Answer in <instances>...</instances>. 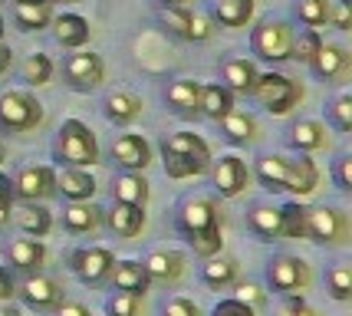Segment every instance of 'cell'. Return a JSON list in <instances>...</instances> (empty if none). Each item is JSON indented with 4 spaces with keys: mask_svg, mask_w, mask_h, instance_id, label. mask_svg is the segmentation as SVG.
I'll return each instance as SVG.
<instances>
[{
    "mask_svg": "<svg viewBox=\"0 0 352 316\" xmlns=\"http://www.w3.org/2000/svg\"><path fill=\"white\" fill-rule=\"evenodd\" d=\"M112 158H116V165L122 168V171H145V168L152 165L155 151H152V142L145 136H138V132H125L112 142Z\"/></svg>",
    "mask_w": 352,
    "mask_h": 316,
    "instance_id": "cell-15",
    "label": "cell"
},
{
    "mask_svg": "<svg viewBox=\"0 0 352 316\" xmlns=\"http://www.w3.org/2000/svg\"><path fill=\"white\" fill-rule=\"evenodd\" d=\"M112 198L122 201V204L145 208L148 204V181L142 178V171H125V175L112 181Z\"/></svg>",
    "mask_w": 352,
    "mask_h": 316,
    "instance_id": "cell-33",
    "label": "cell"
},
{
    "mask_svg": "<svg viewBox=\"0 0 352 316\" xmlns=\"http://www.w3.org/2000/svg\"><path fill=\"white\" fill-rule=\"evenodd\" d=\"M14 293H16V286H14V280H10V271L0 267V303H10Z\"/></svg>",
    "mask_w": 352,
    "mask_h": 316,
    "instance_id": "cell-53",
    "label": "cell"
},
{
    "mask_svg": "<svg viewBox=\"0 0 352 316\" xmlns=\"http://www.w3.org/2000/svg\"><path fill=\"white\" fill-rule=\"evenodd\" d=\"M56 191H63L69 201H92L96 178L89 175V168H63L56 171Z\"/></svg>",
    "mask_w": 352,
    "mask_h": 316,
    "instance_id": "cell-29",
    "label": "cell"
},
{
    "mask_svg": "<svg viewBox=\"0 0 352 316\" xmlns=\"http://www.w3.org/2000/svg\"><path fill=\"white\" fill-rule=\"evenodd\" d=\"M276 316H322L320 310H313L309 303H303V297H283Z\"/></svg>",
    "mask_w": 352,
    "mask_h": 316,
    "instance_id": "cell-49",
    "label": "cell"
},
{
    "mask_svg": "<svg viewBox=\"0 0 352 316\" xmlns=\"http://www.w3.org/2000/svg\"><path fill=\"white\" fill-rule=\"evenodd\" d=\"M211 178H214V191L221 198H237L247 191L254 175H250V168L241 155H221L217 165L211 168Z\"/></svg>",
    "mask_w": 352,
    "mask_h": 316,
    "instance_id": "cell-13",
    "label": "cell"
},
{
    "mask_svg": "<svg viewBox=\"0 0 352 316\" xmlns=\"http://www.w3.org/2000/svg\"><path fill=\"white\" fill-rule=\"evenodd\" d=\"M142 267L148 273V280L152 284H168L175 286L178 280L184 277L188 271V257L182 251H168V247H162V251H152V254L142 260Z\"/></svg>",
    "mask_w": 352,
    "mask_h": 316,
    "instance_id": "cell-16",
    "label": "cell"
},
{
    "mask_svg": "<svg viewBox=\"0 0 352 316\" xmlns=\"http://www.w3.org/2000/svg\"><path fill=\"white\" fill-rule=\"evenodd\" d=\"M10 63H14V53H10V46L7 43H0V76L10 70Z\"/></svg>",
    "mask_w": 352,
    "mask_h": 316,
    "instance_id": "cell-55",
    "label": "cell"
},
{
    "mask_svg": "<svg viewBox=\"0 0 352 316\" xmlns=\"http://www.w3.org/2000/svg\"><path fill=\"white\" fill-rule=\"evenodd\" d=\"M7 257H10V264H14L16 271L33 273L46 264V247L40 244V238H16L7 247Z\"/></svg>",
    "mask_w": 352,
    "mask_h": 316,
    "instance_id": "cell-31",
    "label": "cell"
},
{
    "mask_svg": "<svg viewBox=\"0 0 352 316\" xmlns=\"http://www.w3.org/2000/svg\"><path fill=\"white\" fill-rule=\"evenodd\" d=\"M293 14L307 30L320 33L322 27H329V0H296Z\"/></svg>",
    "mask_w": 352,
    "mask_h": 316,
    "instance_id": "cell-38",
    "label": "cell"
},
{
    "mask_svg": "<svg viewBox=\"0 0 352 316\" xmlns=\"http://www.w3.org/2000/svg\"><path fill=\"white\" fill-rule=\"evenodd\" d=\"M106 224H109V231H112L116 238L132 241V238H138V234L145 231V208H135V204H122V201H116V204L106 211Z\"/></svg>",
    "mask_w": 352,
    "mask_h": 316,
    "instance_id": "cell-21",
    "label": "cell"
},
{
    "mask_svg": "<svg viewBox=\"0 0 352 316\" xmlns=\"http://www.w3.org/2000/svg\"><path fill=\"white\" fill-rule=\"evenodd\" d=\"M106 313L109 316H142V297H132V293H116L106 300Z\"/></svg>",
    "mask_w": 352,
    "mask_h": 316,
    "instance_id": "cell-45",
    "label": "cell"
},
{
    "mask_svg": "<svg viewBox=\"0 0 352 316\" xmlns=\"http://www.w3.org/2000/svg\"><path fill=\"white\" fill-rule=\"evenodd\" d=\"M53 36H56V43L63 50H82V46L89 43V20L79 14H60L53 17Z\"/></svg>",
    "mask_w": 352,
    "mask_h": 316,
    "instance_id": "cell-24",
    "label": "cell"
},
{
    "mask_svg": "<svg viewBox=\"0 0 352 316\" xmlns=\"http://www.w3.org/2000/svg\"><path fill=\"white\" fill-rule=\"evenodd\" d=\"M257 103L270 112V116H287L293 112L296 105L303 103V83H296L293 76H283V73H261L257 83H254V92H250Z\"/></svg>",
    "mask_w": 352,
    "mask_h": 316,
    "instance_id": "cell-4",
    "label": "cell"
},
{
    "mask_svg": "<svg viewBox=\"0 0 352 316\" xmlns=\"http://www.w3.org/2000/svg\"><path fill=\"white\" fill-rule=\"evenodd\" d=\"M188 247L195 251L198 257H217L221 247H224V238H221V227H208V231H195V234H184Z\"/></svg>",
    "mask_w": 352,
    "mask_h": 316,
    "instance_id": "cell-42",
    "label": "cell"
},
{
    "mask_svg": "<svg viewBox=\"0 0 352 316\" xmlns=\"http://www.w3.org/2000/svg\"><path fill=\"white\" fill-rule=\"evenodd\" d=\"M287 142L300 155H313V151H322L329 145V132H326V125L320 119H300V122H293Z\"/></svg>",
    "mask_w": 352,
    "mask_h": 316,
    "instance_id": "cell-22",
    "label": "cell"
},
{
    "mask_svg": "<svg viewBox=\"0 0 352 316\" xmlns=\"http://www.w3.org/2000/svg\"><path fill=\"white\" fill-rule=\"evenodd\" d=\"M349 238H352V224L346 211L333 208V204L307 208V241L320 244V247H346Z\"/></svg>",
    "mask_w": 352,
    "mask_h": 316,
    "instance_id": "cell-6",
    "label": "cell"
},
{
    "mask_svg": "<svg viewBox=\"0 0 352 316\" xmlns=\"http://www.w3.org/2000/svg\"><path fill=\"white\" fill-rule=\"evenodd\" d=\"M14 195L23 198L27 204H40L46 198L56 195V171L50 165H27L16 171Z\"/></svg>",
    "mask_w": 352,
    "mask_h": 316,
    "instance_id": "cell-11",
    "label": "cell"
},
{
    "mask_svg": "<svg viewBox=\"0 0 352 316\" xmlns=\"http://www.w3.org/2000/svg\"><path fill=\"white\" fill-rule=\"evenodd\" d=\"M221 132L234 145H254L261 138V122L254 119L250 112H244V109H230L228 116L221 119Z\"/></svg>",
    "mask_w": 352,
    "mask_h": 316,
    "instance_id": "cell-27",
    "label": "cell"
},
{
    "mask_svg": "<svg viewBox=\"0 0 352 316\" xmlns=\"http://www.w3.org/2000/svg\"><path fill=\"white\" fill-rule=\"evenodd\" d=\"M320 188V168L313 158L300 155V158H287V181L283 191H293L296 198H307Z\"/></svg>",
    "mask_w": 352,
    "mask_h": 316,
    "instance_id": "cell-20",
    "label": "cell"
},
{
    "mask_svg": "<svg viewBox=\"0 0 352 316\" xmlns=\"http://www.w3.org/2000/svg\"><path fill=\"white\" fill-rule=\"evenodd\" d=\"M3 158H7V149H3V142H0V162H3Z\"/></svg>",
    "mask_w": 352,
    "mask_h": 316,
    "instance_id": "cell-60",
    "label": "cell"
},
{
    "mask_svg": "<svg viewBox=\"0 0 352 316\" xmlns=\"http://www.w3.org/2000/svg\"><path fill=\"white\" fill-rule=\"evenodd\" d=\"M16 293H20L23 303L33 306V310H56V306L66 300V290H63L53 277H43V273H36V277L30 273Z\"/></svg>",
    "mask_w": 352,
    "mask_h": 316,
    "instance_id": "cell-18",
    "label": "cell"
},
{
    "mask_svg": "<svg viewBox=\"0 0 352 316\" xmlns=\"http://www.w3.org/2000/svg\"><path fill=\"white\" fill-rule=\"evenodd\" d=\"M237 260L234 257H208V264L201 267V280L211 290H228L237 284Z\"/></svg>",
    "mask_w": 352,
    "mask_h": 316,
    "instance_id": "cell-34",
    "label": "cell"
},
{
    "mask_svg": "<svg viewBox=\"0 0 352 316\" xmlns=\"http://www.w3.org/2000/svg\"><path fill=\"white\" fill-rule=\"evenodd\" d=\"M46 3H76V0H46Z\"/></svg>",
    "mask_w": 352,
    "mask_h": 316,
    "instance_id": "cell-59",
    "label": "cell"
},
{
    "mask_svg": "<svg viewBox=\"0 0 352 316\" xmlns=\"http://www.w3.org/2000/svg\"><path fill=\"white\" fill-rule=\"evenodd\" d=\"M46 119L43 103L27 89H10L0 96V129L10 132V136H23L40 129Z\"/></svg>",
    "mask_w": 352,
    "mask_h": 316,
    "instance_id": "cell-5",
    "label": "cell"
},
{
    "mask_svg": "<svg viewBox=\"0 0 352 316\" xmlns=\"http://www.w3.org/2000/svg\"><path fill=\"white\" fill-rule=\"evenodd\" d=\"M158 3H162V7H188L191 0H158Z\"/></svg>",
    "mask_w": 352,
    "mask_h": 316,
    "instance_id": "cell-56",
    "label": "cell"
},
{
    "mask_svg": "<svg viewBox=\"0 0 352 316\" xmlns=\"http://www.w3.org/2000/svg\"><path fill=\"white\" fill-rule=\"evenodd\" d=\"M102 224V208H96L92 201H73L63 211V227L69 234H92Z\"/></svg>",
    "mask_w": 352,
    "mask_h": 316,
    "instance_id": "cell-30",
    "label": "cell"
},
{
    "mask_svg": "<svg viewBox=\"0 0 352 316\" xmlns=\"http://www.w3.org/2000/svg\"><path fill=\"white\" fill-rule=\"evenodd\" d=\"M63 83L76 92H92L106 83V60L92 50H79L63 60Z\"/></svg>",
    "mask_w": 352,
    "mask_h": 316,
    "instance_id": "cell-8",
    "label": "cell"
},
{
    "mask_svg": "<svg viewBox=\"0 0 352 316\" xmlns=\"http://www.w3.org/2000/svg\"><path fill=\"white\" fill-rule=\"evenodd\" d=\"M102 112H106V119L112 122V125H132L135 119H142L145 105H142V99H138L135 92L116 89V92H109V96H106Z\"/></svg>",
    "mask_w": 352,
    "mask_h": 316,
    "instance_id": "cell-25",
    "label": "cell"
},
{
    "mask_svg": "<svg viewBox=\"0 0 352 316\" xmlns=\"http://www.w3.org/2000/svg\"><path fill=\"white\" fill-rule=\"evenodd\" d=\"M230 109H237V105H234V96H230L221 83H208V86H201L198 116H204V119H211V122H221Z\"/></svg>",
    "mask_w": 352,
    "mask_h": 316,
    "instance_id": "cell-32",
    "label": "cell"
},
{
    "mask_svg": "<svg viewBox=\"0 0 352 316\" xmlns=\"http://www.w3.org/2000/svg\"><path fill=\"white\" fill-rule=\"evenodd\" d=\"M162 158H165V175L168 178H198L211 165V145L198 132H175V136L162 142Z\"/></svg>",
    "mask_w": 352,
    "mask_h": 316,
    "instance_id": "cell-1",
    "label": "cell"
},
{
    "mask_svg": "<svg viewBox=\"0 0 352 316\" xmlns=\"http://www.w3.org/2000/svg\"><path fill=\"white\" fill-rule=\"evenodd\" d=\"M16 227L27 234V238H46L50 227H53V218L43 204H27V208L16 211Z\"/></svg>",
    "mask_w": 352,
    "mask_h": 316,
    "instance_id": "cell-37",
    "label": "cell"
},
{
    "mask_svg": "<svg viewBox=\"0 0 352 316\" xmlns=\"http://www.w3.org/2000/svg\"><path fill=\"white\" fill-rule=\"evenodd\" d=\"M322 46V36L316 30H303L296 40H293V56L290 60H296V63H309L313 56H316V50Z\"/></svg>",
    "mask_w": 352,
    "mask_h": 316,
    "instance_id": "cell-44",
    "label": "cell"
},
{
    "mask_svg": "<svg viewBox=\"0 0 352 316\" xmlns=\"http://www.w3.org/2000/svg\"><path fill=\"white\" fill-rule=\"evenodd\" d=\"M221 204L217 198H188L178 211V231L182 234H195V231H208V227H221Z\"/></svg>",
    "mask_w": 352,
    "mask_h": 316,
    "instance_id": "cell-14",
    "label": "cell"
},
{
    "mask_svg": "<svg viewBox=\"0 0 352 316\" xmlns=\"http://www.w3.org/2000/svg\"><path fill=\"white\" fill-rule=\"evenodd\" d=\"M211 316H257V310H250L247 303H241L237 297H230V300H221L211 310Z\"/></svg>",
    "mask_w": 352,
    "mask_h": 316,
    "instance_id": "cell-50",
    "label": "cell"
},
{
    "mask_svg": "<svg viewBox=\"0 0 352 316\" xmlns=\"http://www.w3.org/2000/svg\"><path fill=\"white\" fill-rule=\"evenodd\" d=\"M280 224H283V238L307 241V208L300 201H290L280 208Z\"/></svg>",
    "mask_w": 352,
    "mask_h": 316,
    "instance_id": "cell-40",
    "label": "cell"
},
{
    "mask_svg": "<svg viewBox=\"0 0 352 316\" xmlns=\"http://www.w3.org/2000/svg\"><path fill=\"white\" fill-rule=\"evenodd\" d=\"M247 227L261 238V241H280L283 238V224H280V208L270 204H257L247 214Z\"/></svg>",
    "mask_w": 352,
    "mask_h": 316,
    "instance_id": "cell-35",
    "label": "cell"
},
{
    "mask_svg": "<svg viewBox=\"0 0 352 316\" xmlns=\"http://www.w3.org/2000/svg\"><path fill=\"white\" fill-rule=\"evenodd\" d=\"M267 286L280 297H303L313 286V271H309V264L303 257L276 254L267 264Z\"/></svg>",
    "mask_w": 352,
    "mask_h": 316,
    "instance_id": "cell-7",
    "label": "cell"
},
{
    "mask_svg": "<svg viewBox=\"0 0 352 316\" xmlns=\"http://www.w3.org/2000/svg\"><path fill=\"white\" fill-rule=\"evenodd\" d=\"M0 316H23L16 306H0Z\"/></svg>",
    "mask_w": 352,
    "mask_h": 316,
    "instance_id": "cell-57",
    "label": "cell"
},
{
    "mask_svg": "<svg viewBox=\"0 0 352 316\" xmlns=\"http://www.w3.org/2000/svg\"><path fill=\"white\" fill-rule=\"evenodd\" d=\"M112 264H116V257L109 247H79L69 254V271L76 273L82 284L92 286H99L112 273Z\"/></svg>",
    "mask_w": 352,
    "mask_h": 316,
    "instance_id": "cell-12",
    "label": "cell"
},
{
    "mask_svg": "<svg viewBox=\"0 0 352 316\" xmlns=\"http://www.w3.org/2000/svg\"><path fill=\"white\" fill-rule=\"evenodd\" d=\"M56 73V63L50 60L46 53H33L23 60V70H20V79L27 83V86H46L50 79Z\"/></svg>",
    "mask_w": 352,
    "mask_h": 316,
    "instance_id": "cell-39",
    "label": "cell"
},
{
    "mask_svg": "<svg viewBox=\"0 0 352 316\" xmlns=\"http://www.w3.org/2000/svg\"><path fill=\"white\" fill-rule=\"evenodd\" d=\"M326 122L336 129V132H349L352 129V96H336L329 109H326Z\"/></svg>",
    "mask_w": 352,
    "mask_h": 316,
    "instance_id": "cell-43",
    "label": "cell"
},
{
    "mask_svg": "<svg viewBox=\"0 0 352 316\" xmlns=\"http://www.w3.org/2000/svg\"><path fill=\"white\" fill-rule=\"evenodd\" d=\"M162 316H201V310H198V303L188 300V297H171L162 306Z\"/></svg>",
    "mask_w": 352,
    "mask_h": 316,
    "instance_id": "cell-48",
    "label": "cell"
},
{
    "mask_svg": "<svg viewBox=\"0 0 352 316\" xmlns=\"http://www.w3.org/2000/svg\"><path fill=\"white\" fill-rule=\"evenodd\" d=\"M307 66L320 83H346L352 73V53L346 46L326 43V40H322V46L316 50V56H313Z\"/></svg>",
    "mask_w": 352,
    "mask_h": 316,
    "instance_id": "cell-10",
    "label": "cell"
},
{
    "mask_svg": "<svg viewBox=\"0 0 352 316\" xmlns=\"http://www.w3.org/2000/svg\"><path fill=\"white\" fill-rule=\"evenodd\" d=\"M53 155L66 162L69 168H92L99 162V142H96V132H92L86 122L79 119H66L56 132V142H53Z\"/></svg>",
    "mask_w": 352,
    "mask_h": 316,
    "instance_id": "cell-2",
    "label": "cell"
},
{
    "mask_svg": "<svg viewBox=\"0 0 352 316\" xmlns=\"http://www.w3.org/2000/svg\"><path fill=\"white\" fill-rule=\"evenodd\" d=\"M10 204H14V181L0 175V227L10 221Z\"/></svg>",
    "mask_w": 352,
    "mask_h": 316,
    "instance_id": "cell-51",
    "label": "cell"
},
{
    "mask_svg": "<svg viewBox=\"0 0 352 316\" xmlns=\"http://www.w3.org/2000/svg\"><path fill=\"white\" fill-rule=\"evenodd\" d=\"M211 23L224 30H244L254 23V0H214Z\"/></svg>",
    "mask_w": 352,
    "mask_h": 316,
    "instance_id": "cell-23",
    "label": "cell"
},
{
    "mask_svg": "<svg viewBox=\"0 0 352 316\" xmlns=\"http://www.w3.org/2000/svg\"><path fill=\"white\" fill-rule=\"evenodd\" d=\"M158 20H162V27H165L171 36L188 40V43H208V40L214 36L211 17L191 14L188 7H162V10H158Z\"/></svg>",
    "mask_w": 352,
    "mask_h": 316,
    "instance_id": "cell-9",
    "label": "cell"
},
{
    "mask_svg": "<svg viewBox=\"0 0 352 316\" xmlns=\"http://www.w3.org/2000/svg\"><path fill=\"white\" fill-rule=\"evenodd\" d=\"M3 30H7V23H3V17H0V43H3Z\"/></svg>",
    "mask_w": 352,
    "mask_h": 316,
    "instance_id": "cell-58",
    "label": "cell"
},
{
    "mask_svg": "<svg viewBox=\"0 0 352 316\" xmlns=\"http://www.w3.org/2000/svg\"><path fill=\"white\" fill-rule=\"evenodd\" d=\"M10 20H14V27L20 33H40L53 23V3H46V0H40V3H14Z\"/></svg>",
    "mask_w": 352,
    "mask_h": 316,
    "instance_id": "cell-28",
    "label": "cell"
},
{
    "mask_svg": "<svg viewBox=\"0 0 352 316\" xmlns=\"http://www.w3.org/2000/svg\"><path fill=\"white\" fill-rule=\"evenodd\" d=\"M237 300L247 303L250 310H261L263 303H267V293H263L261 286H254V284H244L241 290H237Z\"/></svg>",
    "mask_w": 352,
    "mask_h": 316,
    "instance_id": "cell-52",
    "label": "cell"
},
{
    "mask_svg": "<svg viewBox=\"0 0 352 316\" xmlns=\"http://www.w3.org/2000/svg\"><path fill=\"white\" fill-rule=\"evenodd\" d=\"M326 290H329V297L339 303L352 300V267L349 264H333V267L326 271Z\"/></svg>",
    "mask_w": 352,
    "mask_h": 316,
    "instance_id": "cell-41",
    "label": "cell"
},
{
    "mask_svg": "<svg viewBox=\"0 0 352 316\" xmlns=\"http://www.w3.org/2000/svg\"><path fill=\"white\" fill-rule=\"evenodd\" d=\"M257 76H261L257 60H247V56H224L221 60V86L230 96H250Z\"/></svg>",
    "mask_w": 352,
    "mask_h": 316,
    "instance_id": "cell-17",
    "label": "cell"
},
{
    "mask_svg": "<svg viewBox=\"0 0 352 316\" xmlns=\"http://www.w3.org/2000/svg\"><path fill=\"white\" fill-rule=\"evenodd\" d=\"M14 3H40V0H14Z\"/></svg>",
    "mask_w": 352,
    "mask_h": 316,
    "instance_id": "cell-61",
    "label": "cell"
},
{
    "mask_svg": "<svg viewBox=\"0 0 352 316\" xmlns=\"http://www.w3.org/2000/svg\"><path fill=\"white\" fill-rule=\"evenodd\" d=\"M293 40H296V30L290 27V20L270 17L250 30V53H254V60L276 66V63H287L293 56Z\"/></svg>",
    "mask_w": 352,
    "mask_h": 316,
    "instance_id": "cell-3",
    "label": "cell"
},
{
    "mask_svg": "<svg viewBox=\"0 0 352 316\" xmlns=\"http://www.w3.org/2000/svg\"><path fill=\"white\" fill-rule=\"evenodd\" d=\"M201 103V83L198 79H175L165 86V105L182 119H195Z\"/></svg>",
    "mask_w": 352,
    "mask_h": 316,
    "instance_id": "cell-19",
    "label": "cell"
},
{
    "mask_svg": "<svg viewBox=\"0 0 352 316\" xmlns=\"http://www.w3.org/2000/svg\"><path fill=\"white\" fill-rule=\"evenodd\" d=\"M109 277H112L116 290L132 293V297H145V293H148V286H152L148 273H145V267H142V260H116Z\"/></svg>",
    "mask_w": 352,
    "mask_h": 316,
    "instance_id": "cell-26",
    "label": "cell"
},
{
    "mask_svg": "<svg viewBox=\"0 0 352 316\" xmlns=\"http://www.w3.org/2000/svg\"><path fill=\"white\" fill-rule=\"evenodd\" d=\"M56 316H92V313L76 300H63L60 306H56Z\"/></svg>",
    "mask_w": 352,
    "mask_h": 316,
    "instance_id": "cell-54",
    "label": "cell"
},
{
    "mask_svg": "<svg viewBox=\"0 0 352 316\" xmlns=\"http://www.w3.org/2000/svg\"><path fill=\"white\" fill-rule=\"evenodd\" d=\"M329 27H336L339 33L352 30V7L349 0H329Z\"/></svg>",
    "mask_w": 352,
    "mask_h": 316,
    "instance_id": "cell-46",
    "label": "cell"
},
{
    "mask_svg": "<svg viewBox=\"0 0 352 316\" xmlns=\"http://www.w3.org/2000/svg\"><path fill=\"white\" fill-rule=\"evenodd\" d=\"M257 175L267 191H283V181H287V155H263L257 158V168L250 171Z\"/></svg>",
    "mask_w": 352,
    "mask_h": 316,
    "instance_id": "cell-36",
    "label": "cell"
},
{
    "mask_svg": "<svg viewBox=\"0 0 352 316\" xmlns=\"http://www.w3.org/2000/svg\"><path fill=\"white\" fill-rule=\"evenodd\" d=\"M333 181L342 195H352V155H342L333 162Z\"/></svg>",
    "mask_w": 352,
    "mask_h": 316,
    "instance_id": "cell-47",
    "label": "cell"
}]
</instances>
